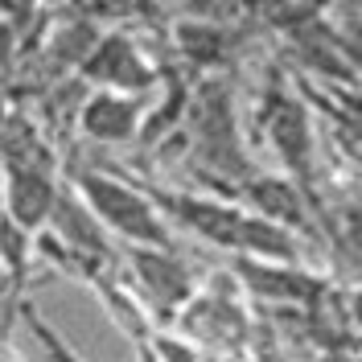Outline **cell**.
Segmentation results:
<instances>
[{
    "label": "cell",
    "mask_w": 362,
    "mask_h": 362,
    "mask_svg": "<svg viewBox=\"0 0 362 362\" xmlns=\"http://www.w3.org/2000/svg\"><path fill=\"white\" fill-rule=\"evenodd\" d=\"M181 128L189 132L194 160L206 173H218L223 181H235V185H243L255 173L247 153H243L239 128H235V99H230V78L226 74L214 70V74L198 78V87L185 95Z\"/></svg>",
    "instance_id": "cell-1"
},
{
    "label": "cell",
    "mask_w": 362,
    "mask_h": 362,
    "mask_svg": "<svg viewBox=\"0 0 362 362\" xmlns=\"http://www.w3.org/2000/svg\"><path fill=\"white\" fill-rule=\"evenodd\" d=\"M74 194L95 214V223L103 230H112V235H119L128 247H153V251L173 247L169 226H165L153 198L140 185H128V181L99 173V169H83L74 177Z\"/></svg>",
    "instance_id": "cell-2"
},
{
    "label": "cell",
    "mask_w": 362,
    "mask_h": 362,
    "mask_svg": "<svg viewBox=\"0 0 362 362\" xmlns=\"http://www.w3.org/2000/svg\"><path fill=\"white\" fill-rule=\"evenodd\" d=\"M259 124H264V132L272 140V153L280 157L288 181L313 202V119H309L305 103L293 90H284L280 74H272L268 87H264Z\"/></svg>",
    "instance_id": "cell-3"
},
{
    "label": "cell",
    "mask_w": 362,
    "mask_h": 362,
    "mask_svg": "<svg viewBox=\"0 0 362 362\" xmlns=\"http://www.w3.org/2000/svg\"><path fill=\"white\" fill-rule=\"evenodd\" d=\"M78 78L90 90H112V95L144 99L160 83V70L144 58V49L128 33L112 29V33H99L90 42V49L83 54V62H78Z\"/></svg>",
    "instance_id": "cell-4"
},
{
    "label": "cell",
    "mask_w": 362,
    "mask_h": 362,
    "mask_svg": "<svg viewBox=\"0 0 362 362\" xmlns=\"http://www.w3.org/2000/svg\"><path fill=\"white\" fill-rule=\"evenodd\" d=\"M160 218L173 226H185L189 235H198L206 243L223 251H239V235L247 223V210L226 198H206V194H177V189H144Z\"/></svg>",
    "instance_id": "cell-5"
},
{
    "label": "cell",
    "mask_w": 362,
    "mask_h": 362,
    "mask_svg": "<svg viewBox=\"0 0 362 362\" xmlns=\"http://www.w3.org/2000/svg\"><path fill=\"white\" fill-rule=\"evenodd\" d=\"M128 259H132V272H136L140 293L157 305L160 317L181 313V309L194 300V276H189V268L173 255V247H165V251L132 247Z\"/></svg>",
    "instance_id": "cell-6"
},
{
    "label": "cell",
    "mask_w": 362,
    "mask_h": 362,
    "mask_svg": "<svg viewBox=\"0 0 362 362\" xmlns=\"http://www.w3.org/2000/svg\"><path fill=\"white\" fill-rule=\"evenodd\" d=\"M239 194V206L264 218V223H276L284 230H313V218H309V198L296 189L288 177H272V173H251L243 185H235Z\"/></svg>",
    "instance_id": "cell-7"
},
{
    "label": "cell",
    "mask_w": 362,
    "mask_h": 362,
    "mask_svg": "<svg viewBox=\"0 0 362 362\" xmlns=\"http://www.w3.org/2000/svg\"><path fill=\"white\" fill-rule=\"evenodd\" d=\"M144 112H148L144 99L112 95V90H90L78 103V128L90 140H99V144H128V140H140Z\"/></svg>",
    "instance_id": "cell-8"
},
{
    "label": "cell",
    "mask_w": 362,
    "mask_h": 362,
    "mask_svg": "<svg viewBox=\"0 0 362 362\" xmlns=\"http://www.w3.org/2000/svg\"><path fill=\"white\" fill-rule=\"evenodd\" d=\"M58 202L54 169H4V218L25 235L42 230Z\"/></svg>",
    "instance_id": "cell-9"
},
{
    "label": "cell",
    "mask_w": 362,
    "mask_h": 362,
    "mask_svg": "<svg viewBox=\"0 0 362 362\" xmlns=\"http://www.w3.org/2000/svg\"><path fill=\"white\" fill-rule=\"evenodd\" d=\"M235 276L243 280V288L264 300H300L309 305L325 293V280L313 276V272L296 268V264H264V259H243L235 255Z\"/></svg>",
    "instance_id": "cell-10"
},
{
    "label": "cell",
    "mask_w": 362,
    "mask_h": 362,
    "mask_svg": "<svg viewBox=\"0 0 362 362\" xmlns=\"http://www.w3.org/2000/svg\"><path fill=\"white\" fill-rule=\"evenodd\" d=\"M173 42H177V49L185 54V62H194V66H202L206 74H214V66L235 49V33H230V25L189 21V25H177V29H173Z\"/></svg>",
    "instance_id": "cell-11"
},
{
    "label": "cell",
    "mask_w": 362,
    "mask_h": 362,
    "mask_svg": "<svg viewBox=\"0 0 362 362\" xmlns=\"http://www.w3.org/2000/svg\"><path fill=\"white\" fill-rule=\"evenodd\" d=\"M25 325H29V334H33V338L42 341V350H45V358H49V362H83V358H78V354L66 346V341L49 329V321H45V317L37 313L33 305L25 309Z\"/></svg>",
    "instance_id": "cell-12"
}]
</instances>
